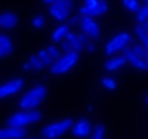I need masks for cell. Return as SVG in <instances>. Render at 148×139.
Returning a JSON list of instances; mask_svg holds the SVG:
<instances>
[{
  "instance_id": "obj_1",
  "label": "cell",
  "mask_w": 148,
  "mask_h": 139,
  "mask_svg": "<svg viewBox=\"0 0 148 139\" xmlns=\"http://www.w3.org/2000/svg\"><path fill=\"white\" fill-rule=\"evenodd\" d=\"M78 58H79V51H74V49H71V51H65L64 55H60L57 60H55L51 65H49V69H51V74H55V76H60V74H65V72H69L71 69L78 63Z\"/></svg>"
},
{
  "instance_id": "obj_2",
  "label": "cell",
  "mask_w": 148,
  "mask_h": 139,
  "mask_svg": "<svg viewBox=\"0 0 148 139\" xmlns=\"http://www.w3.org/2000/svg\"><path fill=\"white\" fill-rule=\"evenodd\" d=\"M48 90L44 84H35L20 99V109H37V106L46 99Z\"/></svg>"
},
{
  "instance_id": "obj_3",
  "label": "cell",
  "mask_w": 148,
  "mask_h": 139,
  "mask_svg": "<svg viewBox=\"0 0 148 139\" xmlns=\"http://www.w3.org/2000/svg\"><path fill=\"white\" fill-rule=\"evenodd\" d=\"M41 118H42V114L37 109H21V111L14 113L12 116H9L7 125H11V127H27L30 123L41 121Z\"/></svg>"
},
{
  "instance_id": "obj_4",
  "label": "cell",
  "mask_w": 148,
  "mask_h": 139,
  "mask_svg": "<svg viewBox=\"0 0 148 139\" xmlns=\"http://www.w3.org/2000/svg\"><path fill=\"white\" fill-rule=\"evenodd\" d=\"M72 123H74V121H72L71 118H65V120H60V121H55V123L46 125V127L41 130V134H42L44 139H57V137L64 136L67 130H71Z\"/></svg>"
},
{
  "instance_id": "obj_5",
  "label": "cell",
  "mask_w": 148,
  "mask_h": 139,
  "mask_svg": "<svg viewBox=\"0 0 148 139\" xmlns=\"http://www.w3.org/2000/svg\"><path fill=\"white\" fill-rule=\"evenodd\" d=\"M129 44H131V35H129L127 32H120V33H116V35L106 44L104 53H106L108 57H113V55H116V53H122V49H123L125 46H129Z\"/></svg>"
},
{
  "instance_id": "obj_6",
  "label": "cell",
  "mask_w": 148,
  "mask_h": 139,
  "mask_svg": "<svg viewBox=\"0 0 148 139\" xmlns=\"http://www.w3.org/2000/svg\"><path fill=\"white\" fill-rule=\"evenodd\" d=\"M78 23H79V28L81 32L88 39H99L101 37V27L99 23L95 21V18H92L90 14L86 16H78Z\"/></svg>"
},
{
  "instance_id": "obj_7",
  "label": "cell",
  "mask_w": 148,
  "mask_h": 139,
  "mask_svg": "<svg viewBox=\"0 0 148 139\" xmlns=\"http://www.w3.org/2000/svg\"><path fill=\"white\" fill-rule=\"evenodd\" d=\"M122 55L125 57L127 63H131L134 69H138V71H148L145 58H143V57H136V55H134V51L131 49V46H125V48L122 49Z\"/></svg>"
},
{
  "instance_id": "obj_8",
  "label": "cell",
  "mask_w": 148,
  "mask_h": 139,
  "mask_svg": "<svg viewBox=\"0 0 148 139\" xmlns=\"http://www.w3.org/2000/svg\"><path fill=\"white\" fill-rule=\"evenodd\" d=\"M23 88V79L21 78H16V79H11L9 83H4L0 84V99H5V97H11L14 93H18Z\"/></svg>"
},
{
  "instance_id": "obj_9",
  "label": "cell",
  "mask_w": 148,
  "mask_h": 139,
  "mask_svg": "<svg viewBox=\"0 0 148 139\" xmlns=\"http://www.w3.org/2000/svg\"><path fill=\"white\" fill-rule=\"evenodd\" d=\"M71 130H72V134L76 136V137H88L92 134V130H94V127H92V123L86 118H81L78 121H74Z\"/></svg>"
},
{
  "instance_id": "obj_10",
  "label": "cell",
  "mask_w": 148,
  "mask_h": 139,
  "mask_svg": "<svg viewBox=\"0 0 148 139\" xmlns=\"http://www.w3.org/2000/svg\"><path fill=\"white\" fill-rule=\"evenodd\" d=\"M48 11H49V14H51V18H55L57 21H65V20L69 18V11H71V9L58 0V2H53Z\"/></svg>"
},
{
  "instance_id": "obj_11",
  "label": "cell",
  "mask_w": 148,
  "mask_h": 139,
  "mask_svg": "<svg viewBox=\"0 0 148 139\" xmlns=\"http://www.w3.org/2000/svg\"><path fill=\"white\" fill-rule=\"evenodd\" d=\"M27 134L25 127H11L7 125L5 129H0V139H23Z\"/></svg>"
},
{
  "instance_id": "obj_12",
  "label": "cell",
  "mask_w": 148,
  "mask_h": 139,
  "mask_svg": "<svg viewBox=\"0 0 148 139\" xmlns=\"http://www.w3.org/2000/svg\"><path fill=\"white\" fill-rule=\"evenodd\" d=\"M125 63H127L125 57H123L122 53H116V55L109 57V58L106 60L104 67H106V71H118V69H122V67H123Z\"/></svg>"
},
{
  "instance_id": "obj_13",
  "label": "cell",
  "mask_w": 148,
  "mask_h": 139,
  "mask_svg": "<svg viewBox=\"0 0 148 139\" xmlns=\"http://www.w3.org/2000/svg\"><path fill=\"white\" fill-rule=\"evenodd\" d=\"M18 25V16L14 12H2L0 14V28L11 30Z\"/></svg>"
},
{
  "instance_id": "obj_14",
  "label": "cell",
  "mask_w": 148,
  "mask_h": 139,
  "mask_svg": "<svg viewBox=\"0 0 148 139\" xmlns=\"http://www.w3.org/2000/svg\"><path fill=\"white\" fill-rule=\"evenodd\" d=\"M108 7H109L108 0H99V4H97L94 9H90L88 14L92 16V18H97V16H102L104 12H108Z\"/></svg>"
},
{
  "instance_id": "obj_15",
  "label": "cell",
  "mask_w": 148,
  "mask_h": 139,
  "mask_svg": "<svg viewBox=\"0 0 148 139\" xmlns=\"http://www.w3.org/2000/svg\"><path fill=\"white\" fill-rule=\"evenodd\" d=\"M67 32H69V25L57 27V28H55V32H53V35H51V41L53 42H62L65 39V35H67Z\"/></svg>"
},
{
  "instance_id": "obj_16",
  "label": "cell",
  "mask_w": 148,
  "mask_h": 139,
  "mask_svg": "<svg viewBox=\"0 0 148 139\" xmlns=\"http://www.w3.org/2000/svg\"><path fill=\"white\" fill-rule=\"evenodd\" d=\"M134 32H136V37L139 39V42L148 49V32L143 28V25H141V23H138V25L134 27Z\"/></svg>"
},
{
  "instance_id": "obj_17",
  "label": "cell",
  "mask_w": 148,
  "mask_h": 139,
  "mask_svg": "<svg viewBox=\"0 0 148 139\" xmlns=\"http://www.w3.org/2000/svg\"><path fill=\"white\" fill-rule=\"evenodd\" d=\"M0 48L4 49V53H5V57L7 55H11L12 51H14V46H12V41L7 37V35H4V33H0Z\"/></svg>"
},
{
  "instance_id": "obj_18",
  "label": "cell",
  "mask_w": 148,
  "mask_h": 139,
  "mask_svg": "<svg viewBox=\"0 0 148 139\" xmlns=\"http://www.w3.org/2000/svg\"><path fill=\"white\" fill-rule=\"evenodd\" d=\"M122 4L125 5L127 11H131V12H138L141 4H139V0H122Z\"/></svg>"
},
{
  "instance_id": "obj_19",
  "label": "cell",
  "mask_w": 148,
  "mask_h": 139,
  "mask_svg": "<svg viewBox=\"0 0 148 139\" xmlns=\"http://www.w3.org/2000/svg\"><path fill=\"white\" fill-rule=\"evenodd\" d=\"M104 134H106L104 125H97V127H94V130L88 136V139H104Z\"/></svg>"
},
{
  "instance_id": "obj_20",
  "label": "cell",
  "mask_w": 148,
  "mask_h": 139,
  "mask_svg": "<svg viewBox=\"0 0 148 139\" xmlns=\"http://www.w3.org/2000/svg\"><path fill=\"white\" fill-rule=\"evenodd\" d=\"M28 63H30V67L34 69V71H41V69L44 67V63L41 62V58L37 57V55H32V57L28 58Z\"/></svg>"
},
{
  "instance_id": "obj_21",
  "label": "cell",
  "mask_w": 148,
  "mask_h": 139,
  "mask_svg": "<svg viewBox=\"0 0 148 139\" xmlns=\"http://www.w3.org/2000/svg\"><path fill=\"white\" fill-rule=\"evenodd\" d=\"M131 49L134 51V55L136 57H143L145 58V53H146V48L141 44V42H134L132 46H131Z\"/></svg>"
},
{
  "instance_id": "obj_22",
  "label": "cell",
  "mask_w": 148,
  "mask_h": 139,
  "mask_svg": "<svg viewBox=\"0 0 148 139\" xmlns=\"http://www.w3.org/2000/svg\"><path fill=\"white\" fill-rule=\"evenodd\" d=\"M37 57L41 58V62L44 63V67H49L51 63H53V58L48 55V51L46 49H42V51H39V53H37Z\"/></svg>"
},
{
  "instance_id": "obj_23",
  "label": "cell",
  "mask_w": 148,
  "mask_h": 139,
  "mask_svg": "<svg viewBox=\"0 0 148 139\" xmlns=\"http://www.w3.org/2000/svg\"><path fill=\"white\" fill-rule=\"evenodd\" d=\"M44 25H46V20L42 18L41 14H37V16H34V18H32V27L34 28H42Z\"/></svg>"
},
{
  "instance_id": "obj_24",
  "label": "cell",
  "mask_w": 148,
  "mask_h": 139,
  "mask_svg": "<svg viewBox=\"0 0 148 139\" xmlns=\"http://www.w3.org/2000/svg\"><path fill=\"white\" fill-rule=\"evenodd\" d=\"M46 51H48V55L53 58V62H55V60H57V58L62 55V51H60V48H58V46H49Z\"/></svg>"
},
{
  "instance_id": "obj_25",
  "label": "cell",
  "mask_w": 148,
  "mask_h": 139,
  "mask_svg": "<svg viewBox=\"0 0 148 139\" xmlns=\"http://www.w3.org/2000/svg\"><path fill=\"white\" fill-rule=\"evenodd\" d=\"M136 18H138V23H145V21L148 20V11L145 9V5L139 7V11L136 12Z\"/></svg>"
},
{
  "instance_id": "obj_26",
  "label": "cell",
  "mask_w": 148,
  "mask_h": 139,
  "mask_svg": "<svg viewBox=\"0 0 148 139\" xmlns=\"http://www.w3.org/2000/svg\"><path fill=\"white\" fill-rule=\"evenodd\" d=\"M102 84H104V88H108V90H115L116 88V81L111 79V78H104L102 79Z\"/></svg>"
},
{
  "instance_id": "obj_27",
  "label": "cell",
  "mask_w": 148,
  "mask_h": 139,
  "mask_svg": "<svg viewBox=\"0 0 148 139\" xmlns=\"http://www.w3.org/2000/svg\"><path fill=\"white\" fill-rule=\"evenodd\" d=\"M97 4H99V0H83V5H85L88 11H90V9H94Z\"/></svg>"
},
{
  "instance_id": "obj_28",
  "label": "cell",
  "mask_w": 148,
  "mask_h": 139,
  "mask_svg": "<svg viewBox=\"0 0 148 139\" xmlns=\"http://www.w3.org/2000/svg\"><path fill=\"white\" fill-rule=\"evenodd\" d=\"M86 14H88V9H86L85 5H81L79 11H78V16H86Z\"/></svg>"
},
{
  "instance_id": "obj_29",
  "label": "cell",
  "mask_w": 148,
  "mask_h": 139,
  "mask_svg": "<svg viewBox=\"0 0 148 139\" xmlns=\"http://www.w3.org/2000/svg\"><path fill=\"white\" fill-rule=\"evenodd\" d=\"M60 2H62V4H65L69 9H72V5H74V2H72V0H60Z\"/></svg>"
},
{
  "instance_id": "obj_30",
  "label": "cell",
  "mask_w": 148,
  "mask_h": 139,
  "mask_svg": "<svg viewBox=\"0 0 148 139\" xmlns=\"http://www.w3.org/2000/svg\"><path fill=\"white\" fill-rule=\"evenodd\" d=\"M85 49H88V51H95V46H94V42H86Z\"/></svg>"
},
{
  "instance_id": "obj_31",
  "label": "cell",
  "mask_w": 148,
  "mask_h": 139,
  "mask_svg": "<svg viewBox=\"0 0 148 139\" xmlns=\"http://www.w3.org/2000/svg\"><path fill=\"white\" fill-rule=\"evenodd\" d=\"M62 49H64V53H65V51H71V46L65 41H62Z\"/></svg>"
},
{
  "instance_id": "obj_32",
  "label": "cell",
  "mask_w": 148,
  "mask_h": 139,
  "mask_svg": "<svg viewBox=\"0 0 148 139\" xmlns=\"http://www.w3.org/2000/svg\"><path fill=\"white\" fill-rule=\"evenodd\" d=\"M76 23H78V18H71L69 20V25H76Z\"/></svg>"
},
{
  "instance_id": "obj_33",
  "label": "cell",
  "mask_w": 148,
  "mask_h": 139,
  "mask_svg": "<svg viewBox=\"0 0 148 139\" xmlns=\"http://www.w3.org/2000/svg\"><path fill=\"white\" fill-rule=\"evenodd\" d=\"M30 69H32V67H30V63H28V62H27V63H23V71H30Z\"/></svg>"
},
{
  "instance_id": "obj_34",
  "label": "cell",
  "mask_w": 148,
  "mask_h": 139,
  "mask_svg": "<svg viewBox=\"0 0 148 139\" xmlns=\"http://www.w3.org/2000/svg\"><path fill=\"white\" fill-rule=\"evenodd\" d=\"M145 62H146V67H148V49H146V53H145Z\"/></svg>"
},
{
  "instance_id": "obj_35",
  "label": "cell",
  "mask_w": 148,
  "mask_h": 139,
  "mask_svg": "<svg viewBox=\"0 0 148 139\" xmlns=\"http://www.w3.org/2000/svg\"><path fill=\"white\" fill-rule=\"evenodd\" d=\"M4 57H5V53H4V49L0 48V58H4Z\"/></svg>"
},
{
  "instance_id": "obj_36",
  "label": "cell",
  "mask_w": 148,
  "mask_h": 139,
  "mask_svg": "<svg viewBox=\"0 0 148 139\" xmlns=\"http://www.w3.org/2000/svg\"><path fill=\"white\" fill-rule=\"evenodd\" d=\"M46 4H53V2H58V0H44Z\"/></svg>"
},
{
  "instance_id": "obj_37",
  "label": "cell",
  "mask_w": 148,
  "mask_h": 139,
  "mask_svg": "<svg viewBox=\"0 0 148 139\" xmlns=\"http://www.w3.org/2000/svg\"><path fill=\"white\" fill-rule=\"evenodd\" d=\"M145 9H146V11H148V4H145Z\"/></svg>"
},
{
  "instance_id": "obj_38",
  "label": "cell",
  "mask_w": 148,
  "mask_h": 139,
  "mask_svg": "<svg viewBox=\"0 0 148 139\" xmlns=\"http://www.w3.org/2000/svg\"><path fill=\"white\" fill-rule=\"evenodd\" d=\"M146 106H148V95H146Z\"/></svg>"
},
{
  "instance_id": "obj_39",
  "label": "cell",
  "mask_w": 148,
  "mask_h": 139,
  "mask_svg": "<svg viewBox=\"0 0 148 139\" xmlns=\"http://www.w3.org/2000/svg\"><path fill=\"white\" fill-rule=\"evenodd\" d=\"M145 4H148V0H145Z\"/></svg>"
},
{
  "instance_id": "obj_40",
  "label": "cell",
  "mask_w": 148,
  "mask_h": 139,
  "mask_svg": "<svg viewBox=\"0 0 148 139\" xmlns=\"http://www.w3.org/2000/svg\"><path fill=\"white\" fill-rule=\"evenodd\" d=\"M23 139H27V137H23Z\"/></svg>"
}]
</instances>
